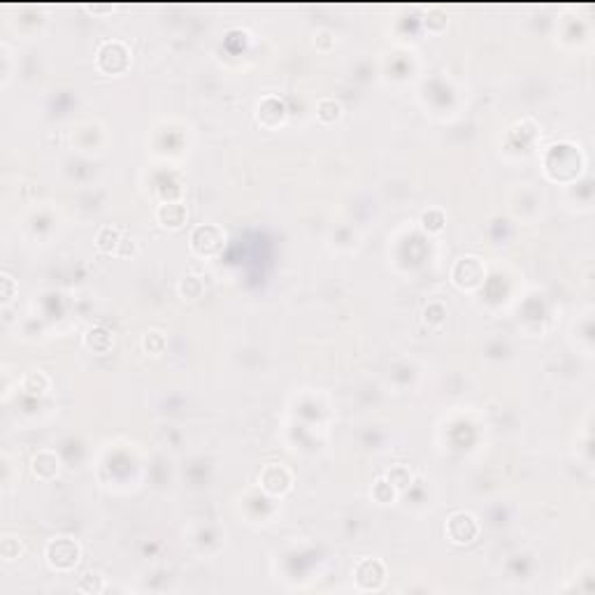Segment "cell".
<instances>
[{
	"label": "cell",
	"instance_id": "1",
	"mask_svg": "<svg viewBox=\"0 0 595 595\" xmlns=\"http://www.w3.org/2000/svg\"><path fill=\"white\" fill-rule=\"evenodd\" d=\"M223 244H226V235H223L221 228L212 226H198L193 233H191V249L196 251L198 256L202 259H212V256H219Z\"/></svg>",
	"mask_w": 595,
	"mask_h": 595
},
{
	"label": "cell",
	"instance_id": "2",
	"mask_svg": "<svg viewBox=\"0 0 595 595\" xmlns=\"http://www.w3.org/2000/svg\"><path fill=\"white\" fill-rule=\"evenodd\" d=\"M47 560L54 570H72L79 560V546L70 537H56L47 544Z\"/></svg>",
	"mask_w": 595,
	"mask_h": 595
},
{
	"label": "cell",
	"instance_id": "3",
	"mask_svg": "<svg viewBox=\"0 0 595 595\" xmlns=\"http://www.w3.org/2000/svg\"><path fill=\"white\" fill-rule=\"evenodd\" d=\"M447 535L456 544H467V542H472L479 535V524L474 521L472 514H465V512L454 514V517L447 521Z\"/></svg>",
	"mask_w": 595,
	"mask_h": 595
},
{
	"label": "cell",
	"instance_id": "4",
	"mask_svg": "<svg viewBox=\"0 0 595 595\" xmlns=\"http://www.w3.org/2000/svg\"><path fill=\"white\" fill-rule=\"evenodd\" d=\"M356 584L363 591H377L381 584H384V577H386V570L379 560L374 558H365L356 565Z\"/></svg>",
	"mask_w": 595,
	"mask_h": 595
},
{
	"label": "cell",
	"instance_id": "5",
	"mask_svg": "<svg viewBox=\"0 0 595 595\" xmlns=\"http://www.w3.org/2000/svg\"><path fill=\"white\" fill-rule=\"evenodd\" d=\"M481 279H484V266L479 263V259L474 256H467V259H460L454 268V282L458 284L460 288H474L479 286Z\"/></svg>",
	"mask_w": 595,
	"mask_h": 595
},
{
	"label": "cell",
	"instance_id": "6",
	"mask_svg": "<svg viewBox=\"0 0 595 595\" xmlns=\"http://www.w3.org/2000/svg\"><path fill=\"white\" fill-rule=\"evenodd\" d=\"M261 484L268 493H286L291 488V472L284 465H268L261 474Z\"/></svg>",
	"mask_w": 595,
	"mask_h": 595
},
{
	"label": "cell",
	"instance_id": "7",
	"mask_svg": "<svg viewBox=\"0 0 595 595\" xmlns=\"http://www.w3.org/2000/svg\"><path fill=\"white\" fill-rule=\"evenodd\" d=\"M31 465H33V474H35L37 479H42V481L54 479L58 474V458H56V454H51V451L35 454V456H33V460H31Z\"/></svg>",
	"mask_w": 595,
	"mask_h": 595
},
{
	"label": "cell",
	"instance_id": "8",
	"mask_svg": "<svg viewBox=\"0 0 595 595\" xmlns=\"http://www.w3.org/2000/svg\"><path fill=\"white\" fill-rule=\"evenodd\" d=\"M187 207L182 202H168L158 207V221L165 228H182L187 223Z\"/></svg>",
	"mask_w": 595,
	"mask_h": 595
},
{
	"label": "cell",
	"instance_id": "9",
	"mask_svg": "<svg viewBox=\"0 0 595 595\" xmlns=\"http://www.w3.org/2000/svg\"><path fill=\"white\" fill-rule=\"evenodd\" d=\"M112 333L105 328H91L87 335H84V345H87L89 352L94 354H107L112 349Z\"/></svg>",
	"mask_w": 595,
	"mask_h": 595
},
{
	"label": "cell",
	"instance_id": "10",
	"mask_svg": "<svg viewBox=\"0 0 595 595\" xmlns=\"http://www.w3.org/2000/svg\"><path fill=\"white\" fill-rule=\"evenodd\" d=\"M121 233H123V230L117 228V226H105V228H101V233H98V237H96L98 249H103V251H117L119 244L123 242Z\"/></svg>",
	"mask_w": 595,
	"mask_h": 595
},
{
	"label": "cell",
	"instance_id": "11",
	"mask_svg": "<svg viewBox=\"0 0 595 595\" xmlns=\"http://www.w3.org/2000/svg\"><path fill=\"white\" fill-rule=\"evenodd\" d=\"M49 388V377L44 372H40V370H33V372H28L24 377V391L28 393H44Z\"/></svg>",
	"mask_w": 595,
	"mask_h": 595
},
{
	"label": "cell",
	"instance_id": "12",
	"mask_svg": "<svg viewBox=\"0 0 595 595\" xmlns=\"http://www.w3.org/2000/svg\"><path fill=\"white\" fill-rule=\"evenodd\" d=\"M316 112H319V119L323 123H333L342 117V105L337 101H333V98H323Z\"/></svg>",
	"mask_w": 595,
	"mask_h": 595
},
{
	"label": "cell",
	"instance_id": "13",
	"mask_svg": "<svg viewBox=\"0 0 595 595\" xmlns=\"http://www.w3.org/2000/svg\"><path fill=\"white\" fill-rule=\"evenodd\" d=\"M372 498L377 502H391L395 498V488L388 479H379L377 484L372 486Z\"/></svg>",
	"mask_w": 595,
	"mask_h": 595
},
{
	"label": "cell",
	"instance_id": "14",
	"mask_svg": "<svg viewBox=\"0 0 595 595\" xmlns=\"http://www.w3.org/2000/svg\"><path fill=\"white\" fill-rule=\"evenodd\" d=\"M21 551H24L21 542L15 540V537H5V540H3V544H0V553H3V558H5V560H15V558H19V556H21Z\"/></svg>",
	"mask_w": 595,
	"mask_h": 595
},
{
	"label": "cell",
	"instance_id": "15",
	"mask_svg": "<svg viewBox=\"0 0 595 595\" xmlns=\"http://www.w3.org/2000/svg\"><path fill=\"white\" fill-rule=\"evenodd\" d=\"M442 226H445V214L438 209H431L423 214V228L431 230V233H438V230H442Z\"/></svg>",
	"mask_w": 595,
	"mask_h": 595
},
{
	"label": "cell",
	"instance_id": "16",
	"mask_svg": "<svg viewBox=\"0 0 595 595\" xmlns=\"http://www.w3.org/2000/svg\"><path fill=\"white\" fill-rule=\"evenodd\" d=\"M388 481H391L393 486L402 488V486H407L409 481H412V477H409V472L405 470V467H393V470L388 472Z\"/></svg>",
	"mask_w": 595,
	"mask_h": 595
},
{
	"label": "cell",
	"instance_id": "17",
	"mask_svg": "<svg viewBox=\"0 0 595 595\" xmlns=\"http://www.w3.org/2000/svg\"><path fill=\"white\" fill-rule=\"evenodd\" d=\"M12 295H15V279L10 275H3V300L10 302Z\"/></svg>",
	"mask_w": 595,
	"mask_h": 595
}]
</instances>
